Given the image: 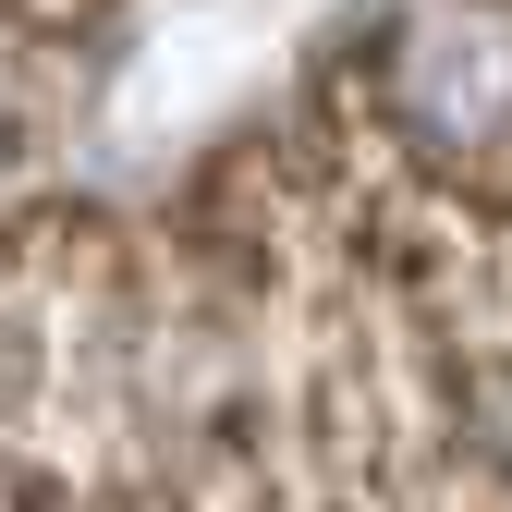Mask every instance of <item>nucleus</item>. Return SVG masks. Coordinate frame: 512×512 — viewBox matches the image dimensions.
I'll return each instance as SVG.
<instances>
[{"label": "nucleus", "mask_w": 512, "mask_h": 512, "mask_svg": "<svg viewBox=\"0 0 512 512\" xmlns=\"http://www.w3.org/2000/svg\"><path fill=\"white\" fill-rule=\"evenodd\" d=\"M354 110L427 183L512 159V0H378L354 49Z\"/></svg>", "instance_id": "obj_1"}]
</instances>
